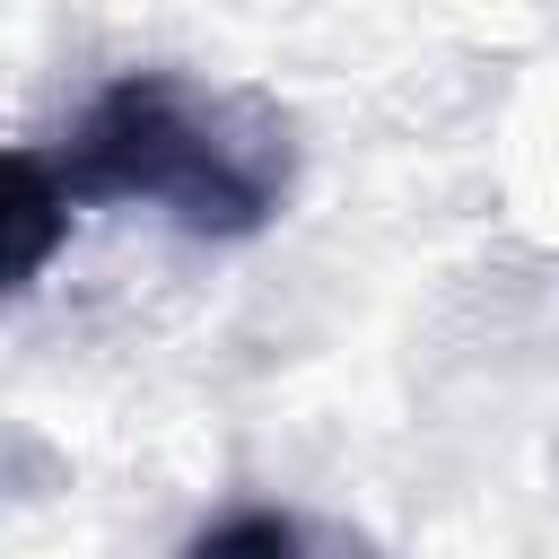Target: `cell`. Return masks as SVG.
<instances>
[{
	"instance_id": "1",
	"label": "cell",
	"mask_w": 559,
	"mask_h": 559,
	"mask_svg": "<svg viewBox=\"0 0 559 559\" xmlns=\"http://www.w3.org/2000/svg\"><path fill=\"white\" fill-rule=\"evenodd\" d=\"M52 175L70 210H157L201 245H245L288 210L297 148L253 96L201 87L183 70H122L79 105Z\"/></svg>"
},
{
	"instance_id": "2",
	"label": "cell",
	"mask_w": 559,
	"mask_h": 559,
	"mask_svg": "<svg viewBox=\"0 0 559 559\" xmlns=\"http://www.w3.org/2000/svg\"><path fill=\"white\" fill-rule=\"evenodd\" d=\"M9 183H17V253H9V288H35L44 262H52V236L70 227V192L52 175L44 148H17L9 157Z\"/></svg>"
},
{
	"instance_id": "3",
	"label": "cell",
	"mask_w": 559,
	"mask_h": 559,
	"mask_svg": "<svg viewBox=\"0 0 559 559\" xmlns=\"http://www.w3.org/2000/svg\"><path fill=\"white\" fill-rule=\"evenodd\" d=\"M306 542V524L297 515H271V507H253V515H227V524H201L192 533V550H297Z\"/></svg>"
}]
</instances>
